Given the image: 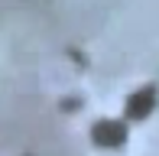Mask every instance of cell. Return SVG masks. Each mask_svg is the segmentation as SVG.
<instances>
[{
    "instance_id": "obj_1",
    "label": "cell",
    "mask_w": 159,
    "mask_h": 156,
    "mask_svg": "<svg viewBox=\"0 0 159 156\" xmlns=\"http://www.w3.org/2000/svg\"><path fill=\"white\" fill-rule=\"evenodd\" d=\"M156 101H159V94H156V88H153V85H146V88L133 91V94L127 98V111H124L127 124H136V120H146V117H149V114L156 111Z\"/></svg>"
},
{
    "instance_id": "obj_2",
    "label": "cell",
    "mask_w": 159,
    "mask_h": 156,
    "mask_svg": "<svg viewBox=\"0 0 159 156\" xmlns=\"http://www.w3.org/2000/svg\"><path fill=\"white\" fill-rule=\"evenodd\" d=\"M127 120H98L94 130H91V137H94L98 146H104V150H117V146L127 143Z\"/></svg>"
}]
</instances>
